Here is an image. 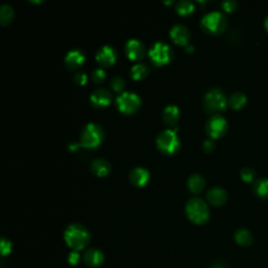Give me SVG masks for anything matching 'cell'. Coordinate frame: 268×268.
<instances>
[{
    "mask_svg": "<svg viewBox=\"0 0 268 268\" xmlns=\"http://www.w3.org/2000/svg\"><path fill=\"white\" fill-rule=\"evenodd\" d=\"M64 241L75 252L84 250L90 242V233L80 223L69 224L64 232Z\"/></svg>",
    "mask_w": 268,
    "mask_h": 268,
    "instance_id": "cell-1",
    "label": "cell"
},
{
    "mask_svg": "<svg viewBox=\"0 0 268 268\" xmlns=\"http://www.w3.org/2000/svg\"><path fill=\"white\" fill-rule=\"evenodd\" d=\"M184 212L190 221L198 225L207 223L211 215L208 203L199 197L191 198L185 204Z\"/></svg>",
    "mask_w": 268,
    "mask_h": 268,
    "instance_id": "cell-2",
    "label": "cell"
},
{
    "mask_svg": "<svg viewBox=\"0 0 268 268\" xmlns=\"http://www.w3.org/2000/svg\"><path fill=\"white\" fill-rule=\"evenodd\" d=\"M104 136V129L100 124L88 123L81 131L80 145L86 149H96L101 145Z\"/></svg>",
    "mask_w": 268,
    "mask_h": 268,
    "instance_id": "cell-3",
    "label": "cell"
},
{
    "mask_svg": "<svg viewBox=\"0 0 268 268\" xmlns=\"http://www.w3.org/2000/svg\"><path fill=\"white\" fill-rule=\"evenodd\" d=\"M202 104L205 111L210 113H218L224 111L229 105V99L226 98L224 91L218 87H214L205 92Z\"/></svg>",
    "mask_w": 268,
    "mask_h": 268,
    "instance_id": "cell-4",
    "label": "cell"
},
{
    "mask_svg": "<svg viewBox=\"0 0 268 268\" xmlns=\"http://www.w3.org/2000/svg\"><path fill=\"white\" fill-rule=\"evenodd\" d=\"M200 26L205 33L218 35L223 33L228 26V19L221 12L213 11L201 18Z\"/></svg>",
    "mask_w": 268,
    "mask_h": 268,
    "instance_id": "cell-5",
    "label": "cell"
},
{
    "mask_svg": "<svg viewBox=\"0 0 268 268\" xmlns=\"http://www.w3.org/2000/svg\"><path fill=\"white\" fill-rule=\"evenodd\" d=\"M155 142L158 150L166 155H173L180 148V141L176 131L172 129H164L159 132Z\"/></svg>",
    "mask_w": 268,
    "mask_h": 268,
    "instance_id": "cell-6",
    "label": "cell"
},
{
    "mask_svg": "<svg viewBox=\"0 0 268 268\" xmlns=\"http://www.w3.org/2000/svg\"><path fill=\"white\" fill-rule=\"evenodd\" d=\"M148 56L154 65L162 66L168 64L173 59V50L171 46L163 41H156L149 48Z\"/></svg>",
    "mask_w": 268,
    "mask_h": 268,
    "instance_id": "cell-7",
    "label": "cell"
},
{
    "mask_svg": "<svg viewBox=\"0 0 268 268\" xmlns=\"http://www.w3.org/2000/svg\"><path fill=\"white\" fill-rule=\"evenodd\" d=\"M116 104L121 112L125 113V115H132L140 107L141 99L135 92L123 91L117 97Z\"/></svg>",
    "mask_w": 268,
    "mask_h": 268,
    "instance_id": "cell-8",
    "label": "cell"
},
{
    "mask_svg": "<svg viewBox=\"0 0 268 268\" xmlns=\"http://www.w3.org/2000/svg\"><path fill=\"white\" fill-rule=\"evenodd\" d=\"M205 131L211 138H219L228 131V122L222 116L214 115L207 121Z\"/></svg>",
    "mask_w": 268,
    "mask_h": 268,
    "instance_id": "cell-9",
    "label": "cell"
},
{
    "mask_svg": "<svg viewBox=\"0 0 268 268\" xmlns=\"http://www.w3.org/2000/svg\"><path fill=\"white\" fill-rule=\"evenodd\" d=\"M117 58V50L108 44L101 46L96 53L97 62L102 67H108L113 65L116 63Z\"/></svg>",
    "mask_w": 268,
    "mask_h": 268,
    "instance_id": "cell-10",
    "label": "cell"
},
{
    "mask_svg": "<svg viewBox=\"0 0 268 268\" xmlns=\"http://www.w3.org/2000/svg\"><path fill=\"white\" fill-rule=\"evenodd\" d=\"M125 51H126L127 57L130 60L138 61L145 57L146 47L140 40H138L136 38H131L126 42Z\"/></svg>",
    "mask_w": 268,
    "mask_h": 268,
    "instance_id": "cell-11",
    "label": "cell"
},
{
    "mask_svg": "<svg viewBox=\"0 0 268 268\" xmlns=\"http://www.w3.org/2000/svg\"><path fill=\"white\" fill-rule=\"evenodd\" d=\"M112 100L111 92L106 88H97L90 94V103L96 108L107 107Z\"/></svg>",
    "mask_w": 268,
    "mask_h": 268,
    "instance_id": "cell-12",
    "label": "cell"
},
{
    "mask_svg": "<svg viewBox=\"0 0 268 268\" xmlns=\"http://www.w3.org/2000/svg\"><path fill=\"white\" fill-rule=\"evenodd\" d=\"M170 37L175 43L179 45H188L191 39V33L187 26L177 23L170 28Z\"/></svg>",
    "mask_w": 268,
    "mask_h": 268,
    "instance_id": "cell-13",
    "label": "cell"
},
{
    "mask_svg": "<svg viewBox=\"0 0 268 268\" xmlns=\"http://www.w3.org/2000/svg\"><path fill=\"white\" fill-rule=\"evenodd\" d=\"M85 62V55L83 51L79 48L70 49L65 55L64 64L68 69H76L82 66Z\"/></svg>",
    "mask_w": 268,
    "mask_h": 268,
    "instance_id": "cell-14",
    "label": "cell"
},
{
    "mask_svg": "<svg viewBox=\"0 0 268 268\" xmlns=\"http://www.w3.org/2000/svg\"><path fill=\"white\" fill-rule=\"evenodd\" d=\"M83 261L90 268H98L104 264L105 256L98 249H89L84 253Z\"/></svg>",
    "mask_w": 268,
    "mask_h": 268,
    "instance_id": "cell-15",
    "label": "cell"
},
{
    "mask_svg": "<svg viewBox=\"0 0 268 268\" xmlns=\"http://www.w3.org/2000/svg\"><path fill=\"white\" fill-rule=\"evenodd\" d=\"M150 180V173L146 168L136 167L130 171L129 181L135 187H143Z\"/></svg>",
    "mask_w": 268,
    "mask_h": 268,
    "instance_id": "cell-16",
    "label": "cell"
},
{
    "mask_svg": "<svg viewBox=\"0 0 268 268\" xmlns=\"http://www.w3.org/2000/svg\"><path fill=\"white\" fill-rule=\"evenodd\" d=\"M91 173L98 177H105L109 174L111 166L108 160L102 157H98L92 160L89 164Z\"/></svg>",
    "mask_w": 268,
    "mask_h": 268,
    "instance_id": "cell-17",
    "label": "cell"
},
{
    "mask_svg": "<svg viewBox=\"0 0 268 268\" xmlns=\"http://www.w3.org/2000/svg\"><path fill=\"white\" fill-rule=\"evenodd\" d=\"M207 199L215 207H220L228 201V193L220 187H213L207 192Z\"/></svg>",
    "mask_w": 268,
    "mask_h": 268,
    "instance_id": "cell-18",
    "label": "cell"
},
{
    "mask_svg": "<svg viewBox=\"0 0 268 268\" xmlns=\"http://www.w3.org/2000/svg\"><path fill=\"white\" fill-rule=\"evenodd\" d=\"M180 118V111L179 108L174 105V104H169L162 110V120L163 122L168 124L170 126L175 125L178 122Z\"/></svg>",
    "mask_w": 268,
    "mask_h": 268,
    "instance_id": "cell-19",
    "label": "cell"
},
{
    "mask_svg": "<svg viewBox=\"0 0 268 268\" xmlns=\"http://www.w3.org/2000/svg\"><path fill=\"white\" fill-rule=\"evenodd\" d=\"M253 192L258 198L268 200V178H258L253 183Z\"/></svg>",
    "mask_w": 268,
    "mask_h": 268,
    "instance_id": "cell-20",
    "label": "cell"
},
{
    "mask_svg": "<svg viewBox=\"0 0 268 268\" xmlns=\"http://www.w3.org/2000/svg\"><path fill=\"white\" fill-rule=\"evenodd\" d=\"M187 185H188V189L190 190V192H192L194 194H198L205 187V179L201 174L195 173V174H192L191 176L188 178Z\"/></svg>",
    "mask_w": 268,
    "mask_h": 268,
    "instance_id": "cell-21",
    "label": "cell"
},
{
    "mask_svg": "<svg viewBox=\"0 0 268 268\" xmlns=\"http://www.w3.org/2000/svg\"><path fill=\"white\" fill-rule=\"evenodd\" d=\"M235 241L237 244H239L242 247H249L254 242V236L253 234L246 229H239L237 230L234 235Z\"/></svg>",
    "mask_w": 268,
    "mask_h": 268,
    "instance_id": "cell-22",
    "label": "cell"
},
{
    "mask_svg": "<svg viewBox=\"0 0 268 268\" xmlns=\"http://www.w3.org/2000/svg\"><path fill=\"white\" fill-rule=\"evenodd\" d=\"M247 103V97L241 91H235L229 98V106L234 110L243 108Z\"/></svg>",
    "mask_w": 268,
    "mask_h": 268,
    "instance_id": "cell-23",
    "label": "cell"
},
{
    "mask_svg": "<svg viewBox=\"0 0 268 268\" xmlns=\"http://www.w3.org/2000/svg\"><path fill=\"white\" fill-rule=\"evenodd\" d=\"M150 71L149 66L146 63H136L134 64L130 69V76L134 80H142L145 79Z\"/></svg>",
    "mask_w": 268,
    "mask_h": 268,
    "instance_id": "cell-24",
    "label": "cell"
},
{
    "mask_svg": "<svg viewBox=\"0 0 268 268\" xmlns=\"http://www.w3.org/2000/svg\"><path fill=\"white\" fill-rule=\"evenodd\" d=\"M14 19V9L8 3H3L0 6V23L5 26L12 22Z\"/></svg>",
    "mask_w": 268,
    "mask_h": 268,
    "instance_id": "cell-25",
    "label": "cell"
},
{
    "mask_svg": "<svg viewBox=\"0 0 268 268\" xmlns=\"http://www.w3.org/2000/svg\"><path fill=\"white\" fill-rule=\"evenodd\" d=\"M195 4L191 0H179V1L176 3V6H175V9L179 15L187 16L190 15L191 13L194 12Z\"/></svg>",
    "mask_w": 268,
    "mask_h": 268,
    "instance_id": "cell-26",
    "label": "cell"
},
{
    "mask_svg": "<svg viewBox=\"0 0 268 268\" xmlns=\"http://www.w3.org/2000/svg\"><path fill=\"white\" fill-rule=\"evenodd\" d=\"M240 176L243 181L245 182H253L256 180L257 173L253 168L250 167H244L240 171Z\"/></svg>",
    "mask_w": 268,
    "mask_h": 268,
    "instance_id": "cell-27",
    "label": "cell"
},
{
    "mask_svg": "<svg viewBox=\"0 0 268 268\" xmlns=\"http://www.w3.org/2000/svg\"><path fill=\"white\" fill-rule=\"evenodd\" d=\"M125 80H124V78L120 77V76H115L112 77L111 80H110V87L117 91V92H121L124 90V88H125Z\"/></svg>",
    "mask_w": 268,
    "mask_h": 268,
    "instance_id": "cell-28",
    "label": "cell"
},
{
    "mask_svg": "<svg viewBox=\"0 0 268 268\" xmlns=\"http://www.w3.org/2000/svg\"><path fill=\"white\" fill-rule=\"evenodd\" d=\"M0 246H1L0 247V251H1V255L3 257L11 254V252L13 250V244H12L11 240L5 238V237H2L1 238V243H0Z\"/></svg>",
    "mask_w": 268,
    "mask_h": 268,
    "instance_id": "cell-29",
    "label": "cell"
},
{
    "mask_svg": "<svg viewBox=\"0 0 268 268\" xmlns=\"http://www.w3.org/2000/svg\"><path fill=\"white\" fill-rule=\"evenodd\" d=\"M91 78H92V80H94V82H96V83H101V82L104 81L106 78V71L101 67L96 68V69L92 70Z\"/></svg>",
    "mask_w": 268,
    "mask_h": 268,
    "instance_id": "cell-30",
    "label": "cell"
},
{
    "mask_svg": "<svg viewBox=\"0 0 268 268\" xmlns=\"http://www.w3.org/2000/svg\"><path fill=\"white\" fill-rule=\"evenodd\" d=\"M221 5L225 12L232 13L236 11L237 7H238V2L235 1V0H224V1L221 3Z\"/></svg>",
    "mask_w": 268,
    "mask_h": 268,
    "instance_id": "cell-31",
    "label": "cell"
},
{
    "mask_svg": "<svg viewBox=\"0 0 268 268\" xmlns=\"http://www.w3.org/2000/svg\"><path fill=\"white\" fill-rule=\"evenodd\" d=\"M74 81L78 85H85L87 82V75L84 71H76V74L74 75Z\"/></svg>",
    "mask_w": 268,
    "mask_h": 268,
    "instance_id": "cell-32",
    "label": "cell"
},
{
    "mask_svg": "<svg viewBox=\"0 0 268 268\" xmlns=\"http://www.w3.org/2000/svg\"><path fill=\"white\" fill-rule=\"evenodd\" d=\"M80 260H81V257H80V255H79V252H75V251L71 252V253L69 254L68 258H67L68 263H69L70 265H74V266H75V265H78L79 262H80Z\"/></svg>",
    "mask_w": 268,
    "mask_h": 268,
    "instance_id": "cell-33",
    "label": "cell"
},
{
    "mask_svg": "<svg viewBox=\"0 0 268 268\" xmlns=\"http://www.w3.org/2000/svg\"><path fill=\"white\" fill-rule=\"evenodd\" d=\"M202 149L204 152L207 153H210L212 152L214 149H215V142L212 138H209V139H205L202 143Z\"/></svg>",
    "mask_w": 268,
    "mask_h": 268,
    "instance_id": "cell-34",
    "label": "cell"
},
{
    "mask_svg": "<svg viewBox=\"0 0 268 268\" xmlns=\"http://www.w3.org/2000/svg\"><path fill=\"white\" fill-rule=\"evenodd\" d=\"M211 268H226V266L223 265L222 263H215L214 265L211 266Z\"/></svg>",
    "mask_w": 268,
    "mask_h": 268,
    "instance_id": "cell-35",
    "label": "cell"
},
{
    "mask_svg": "<svg viewBox=\"0 0 268 268\" xmlns=\"http://www.w3.org/2000/svg\"><path fill=\"white\" fill-rule=\"evenodd\" d=\"M185 50H187V53H192V51L194 50V46L191 44L185 45Z\"/></svg>",
    "mask_w": 268,
    "mask_h": 268,
    "instance_id": "cell-36",
    "label": "cell"
},
{
    "mask_svg": "<svg viewBox=\"0 0 268 268\" xmlns=\"http://www.w3.org/2000/svg\"><path fill=\"white\" fill-rule=\"evenodd\" d=\"M264 27L266 29V32L268 33V16L265 18V21H264Z\"/></svg>",
    "mask_w": 268,
    "mask_h": 268,
    "instance_id": "cell-37",
    "label": "cell"
},
{
    "mask_svg": "<svg viewBox=\"0 0 268 268\" xmlns=\"http://www.w3.org/2000/svg\"><path fill=\"white\" fill-rule=\"evenodd\" d=\"M163 3H166V4H171V3H173V1H172V0H171V1H163Z\"/></svg>",
    "mask_w": 268,
    "mask_h": 268,
    "instance_id": "cell-38",
    "label": "cell"
}]
</instances>
